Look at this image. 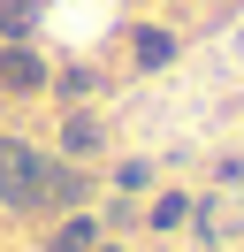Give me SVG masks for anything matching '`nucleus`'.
<instances>
[{
	"instance_id": "nucleus-5",
	"label": "nucleus",
	"mask_w": 244,
	"mask_h": 252,
	"mask_svg": "<svg viewBox=\"0 0 244 252\" xmlns=\"http://www.w3.org/2000/svg\"><path fill=\"white\" fill-rule=\"evenodd\" d=\"M168 54H176V38H168V31H137V62H168Z\"/></svg>"
},
{
	"instance_id": "nucleus-4",
	"label": "nucleus",
	"mask_w": 244,
	"mask_h": 252,
	"mask_svg": "<svg viewBox=\"0 0 244 252\" xmlns=\"http://www.w3.org/2000/svg\"><path fill=\"white\" fill-rule=\"evenodd\" d=\"M38 23V0H0V31H30Z\"/></svg>"
},
{
	"instance_id": "nucleus-3",
	"label": "nucleus",
	"mask_w": 244,
	"mask_h": 252,
	"mask_svg": "<svg viewBox=\"0 0 244 252\" xmlns=\"http://www.w3.org/2000/svg\"><path fill=\"white\" fill-rule=\"evenodd\" d=\"M61 145H69V153H92V145H99V123H92V115H69V123H61Z\"/></svg>"
},
{
	"instance_id": "nucleus-6",
	"label": "nucleus",
	"mask_w": 244,
	"mask_h": 252,
	"mask_svg": "<svg viewBox=\"0 0 244 252\" xmlns=\"http://www.w3.org/2000/svg\"><path fill=\"white\" fill-rule=\"evenodd\" d=\"M92 237H99V229H92V221H69V229H61V237H54V252H84V245H92Z\"/></svg>"
},
{
	"instance_id": "nucleus-2",
	"label": "nucleus",
	"mask_w": 244,
	"mask_h": 252,
	"mask_svg": "<svg viewBox=\"0 0 244 252\" xmlns=\"http://www.w3.org/2000/svg\"><path fill=\"white\" fill-rule=\"evenodd\" d=\"M38 84H46L38 54H23V46H8V54H0V92H38Z\"/></svg>"
},
{
	"instance_id": "nucleus-1",
	"label": "nucleus",
	"mask_w": 244,
	"mask_h": 252,
	"mask_svg": "<svg viewBox=\"0 0 244 252\" xmlns=\"http://www.w3.org/2000/svg\"><path fill=\"white\" fill-rule=\"evenodd\" d=\"M0 199L8 206H76L84 199V176L61 168V160H38L15 138H0Z\"/></svg>"
}]
</instances>
